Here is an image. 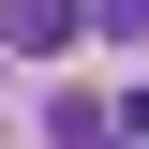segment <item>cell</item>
I'll return each instance as SVG.
<instances>
[{
	"mask_svg": "<svg viewBox=\"0 0 149 149\" xmlns=\"http://www.w3.org/2000/svg\"><path fill=\"white\" fill-rule=\"evenodd\" d=\"M90 30V0H0V60H60Z\"/></svg>",
	"mask_w": 149,
	"mask_h": 149,
	"instance_id": "obj_1",
	"label": "cell"
},
{
	"mask_svg": "<svg viewBox=\"0 0 149 149\" xmlns=\"http://www.w3.org/2000/svg\"><path fill=\"white\" fill-rule=\"evenodd\" d=\"M90 30H134V45H149V0H90Z\"/></svg>",
	"mask_w": 149,
	"mask_h": 149,
	"instance_id": "obj_2",
	"label": "cell"
}]
</instances>
